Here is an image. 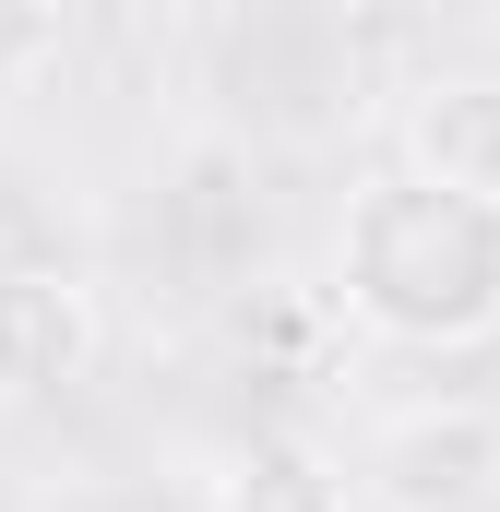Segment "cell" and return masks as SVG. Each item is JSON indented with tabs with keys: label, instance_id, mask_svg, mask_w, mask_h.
<instances>
[{
	"label": "cell",
	"instance_id": "obj_1",
	"mask_svg": "<svg viewBox=\"0 0 500 512\" xmlns=\"http://www.w3.org/2000/svg\"><path fill=\"white\" fill-rule=\"evenodd\" d=\"M334 298L370 322L381 346H417V358L489 346L500 334V203L489 191H441V179H417V167L346 191Z\"/></svg>",
	"mask_w": 500,
	"mask_h": 512
},
{
	"label": "cell",
	"instance_id": "obj_2",
	"mask_svg": "<svg viewBox=\"0 0 500 512\" xmlns=\"http://www.w3.org/2000/svg\"><path fill=\"white\" fill-rule=\"evenodd\" d=\"M358 489H370L381 512H489L500 501V405H477V393L393 405L370 429Z\"/></svg>",
	"mask_w": 500,
	"mask_h": 512
},
{
	"label": "cell",
	"instance_id": "obj_3",
	"mask_svg": "<svg viewBox=\"0 0 500 512\" xmlns=\"http://www.w3.org/2000/svg\"><path fill=\"white\" fill-rule=\"evenodd\" d=\"M108 358V298L72 262H0V405H48V393L96 382Z\"/></svg>",
	"mask_w": 500,
	"mask_h": 512
},
{
	"label": "cell",
	"instance_id": "obj_4",
	"mask_svg": "<svg viewBox=\"0 0 500 512\" xmlns=\"http://www.w3.org/2000/svg\"><path fill=\"white\" fill-rule=\"evenodd\" d=\"M405 167L500 203V72H441L405 96Z\"/></svg>",
	"mask_w": 500,
	"mask_h": 512
},
{
	"label": "cell",
	"instance_id": "obj_5",
	"mask_svg": "<svg viewBox=\"0 0 500 512\" xmlns=\"http://www.w3.org/2000/svg\"><path fill=\"white\" fill-rule=\"evenodd\" d=\"M215 512H358V477H346L322 441L274 429V441L227 453V477H215Z\"/></svg>",
	"mask_w": 500,
	"mask_h": 512
},
{
	"label": "cell",
	"instance_id": "obj_6",
	"mask_svg": "<svg viewBox=\"0 0 500 512\" xmlns=\"http://www.w3.org/2000/svg\"><path fill=\"white\" fill-rule=\"evenodd\" d=\"M60 36H72L60 0H0V96H24V84L60 60Z\"/></svg>",
	"mask_w": 500,
	"mask_h": 512
},
{
	"label": "cell",
	"instance_id": "obj_7",
	"mask_svg": "<svg viewBox=\"0 0 500 512\" xmlns=\"http://www.w3.org/2000/svg\"><path fill=\"white\" fill-rule=\"evenodd\" d=\"M0 262H24V251H12V215H0Z\"/></svg>",
	"mask_w": 500,
	"mask_h": 512
}]
</instances>
